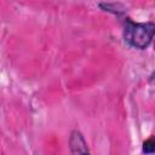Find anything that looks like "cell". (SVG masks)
Instances as JSON below:
<instances>
[{"mask_svg":"<svg viewBox=\"0 0 155 155\" xmlns=\"http://www.w3.org/2000/svg\"><path fill=\"white\" fill-rule=\"evenodd\" d=\"M69 148L71 155H91L87 142L85 140L82 133L78 130L71 131L69 136Z\"/></svg>","mask_w":155,"mask_h":155,"instance_id":"obj_2","label":"cell"},{"mask_svg":"<svg viewBox=\"0 0 155 155\" xmlns=\"http://www.w3.org/2000/svg\"><path fill=\"white\" fill-rule=\"evenodd\" d=\"M98 6L103 10V11H107L109 13H113L117 17H121L125 15L126 10H125V6L122 4H119V2H101L98 4Z\"/></svg>","mask_w":155,"mask_h":155,"instance_id":"obj_3","label":"cell"},{"mask_svg":"<svg viewBox=\"0 0 155 155\" xmlns=\"http://www.w3.org/2000/svg\"><path fill=\"white\" fill-rule=\"evenodd\" d=\"M142 150H143L144 154H148V155H150V154L154 153V150H155V143H154V138L153 137H150V138H148L147 140L143 142Z\"/></svg>","mask_w":155,"mask_h":155,"instance_id":"obj_4","label":"cell"},{"mask_svg":"<svg viewBox=\"0 0 155 155\" xmlns=\"http://www.w3.org/2000/svg\"><path fill=\"white\" fill-rule=\"evenodd\" d=\"M155 25L153 22H134L126 17L124 19L122 36L125 42L137 50H145L150 46Z\"/></svg>","mask_w":155,"mask_h":155,"instance_id":"obj_1","label":"cell"}]
</instances>
